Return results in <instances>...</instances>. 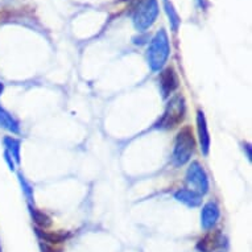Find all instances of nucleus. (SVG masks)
Returning a JSON list of instances; mask_svg holds the SVG:
<instances>
[{
	"label": "nucleus",
	"instance_id": "5",
	"mask_svg": "<svg viewBox=\"0 0 252 252\" xmlns=\"http://www.w3.org/2000/svg\"><path fill=\"white\" fill-rule=\"evenodd\" d=\"M188 182L193 186V190L198 194H206L209 190V180L206 172L198 162H193L186 174Z\"/></svg>",
	"mask_w": 252,
	"mask_h": 252
},
{
	"label": "nucleus",
	"instance_id": "8",
	"mask_svg": "<svg viewBox=\"0 0 252 252\" xmlns=\"http://www.w3.org/2000/svg\"><path fill=\"white\" fill-rule=\"evenodd\" d=\"M197 123H198V133H199V141H201V149L205 155L209 152V147H210V137H209V132H207V126L203 112L199 111L198 116H197Z\"/></svg>",
	"mask_w": 252,
	"mask_h": 252
},
{
	"label": "nucleus",
	"instance_id": "3",
	"mask_svg": "<svg viewBox=\"0 0 252 252\" xmlns=\"http://www.w3.org/2000/svg\"><path fill=\"white\" fill-rule=\"evenodd\" d=\"M184 115H185V100L180 95L174 96L166 106L165 112L158 122L160 124L158 127H162V128L176 127L178 123H181Z\"/></svg>",
	"mask_w": 252,
	"mask_h": 252
},
{
	"label": "nucleus",
	"instance_id": "13",
	"mask_svg": "<svg viewBox=\"0 0 252 252\" xmlns=\"http://www.w3.org/2000/svg\"><path fill=\"white\" fill-rule=\"evenodd\" d=\"M1 91H3V85L0 83V94H1Z\"/></svg>",
	"mask_w": 252,
	"mask_h": 252
},
{
	"label": "nucleus",
	"instance_id": "7",
	"mask_svg": "<svg viewBox=\"0 0 252 252\" xmlns=\"http://www.w3.org/2000/svg\"><path fill=\"white\" fill-rule=\"evenodd\" d=\"M219 218V207L215 202L206 203L202 209V214H201V223L205 230H209L217 223Z\"/></svg>",
	"mask_w": 252,
	"mask_h": 252
},
{
	"label": "nucleus",
	"instance_id": "11",
	"mask_svg": "<svg viewBox=\"0 0 252 252\" xmlns=\"http://www.w3.org/2000/svg\"><path fill=\"white\" fill-rule=\"evenodd\" d=\"M218 236L219 235H207L206 238H203V239L199 240L198 243V250L202 252H210L213 250L218 247Z\"/></svg>",
	"mask_w": 252,
	"mask_h": 252
},
{
	"label": "nucleus",
	"instance_id": "6",
	"mask_svg": "<svg viewBox=\"0 0 252 252\" xmlns=\"http://www.w3.org/2000/svg\"><path fill=\"white\" fill-rule=\"evenodd\" d=\"M160 87H161L162 95L168 96L178 87V78L172 67L166 69L160 75Z\"/></svg>",
	"mask_w": 252,
	"mask_h": 252
},
{
	"label": "nucleus",
	"instance_id": "12",
	"mask_svg": "<svg viewBox=\"0 0 252 252\" xmlns=\"http://www.w3.org/2000/svg\"><path fill=\"white\" fill-rule=\"evenodd\" d=\"M32 214H33V218L36 220V223H38L42 227H46V226H49L50 224V219L46 217L45 214H42V213H38V211H32Z\"/></svg>",
	"mask_w": 252,
	"mask_h": 252
},
{
	"label": "nucleus",
	"instance_id": "9",
	"mask_svg": "<svg viewBox=\"0 0 252 252\" xmlns=\"http://www.w3.org/2000/svg\"><path fill=\"white\" fill-rule=\"evenodd\" d=\"M176 198L180 201V202H184L188 206L195 207L201 205V194L195 193L194 190H188V189H182V190H178L176 193Z\"/></svg>",
	"mask_w": 252,
	"mask_h": 252
},
{
	"label": "nucleus",
	"instance_id": "1",
	"mask_svg": "<svg viewBox=\"0 0 252 252\" xmlns=\"http://www.w3.org/2000/svg\"><path fill=\"white\" fill-rule=\"evenodd\" d=\"M195 140L193 136V132L189 127H186L178 132L176 144H174L173 151V164L174 165H184L185 162L190 160L191 155L194 152Z\"/></svg>",
	"mask_w": 252,
	"mask_h": 252
},
{
	"label": "nucleus",
	"instance_id": "2",
	"mask_svg": "<svg viewBox=\"0 0 252 252\" xmlns=\"http://www.w3.org/2000/svg\"><path fill=\"white\" fill-rule=\"evenodd\" d=\"M169 56V42L164 31H160L151 42L148 50V61L153 70H160Z\"/></svg>",
	"mask_w": 252,
	"mask_h": 252
},
{
	"label": "nucleus",
	"instance_id": "10",
	"mask_svg": "<svg viewBox=\"0 0 252 252\" xmlns=\"http://www.w3.org/2000/svg\"><path fill=\"white\" fill-rule=\"evenodd\" d=\"M0 124L4 128L8 129V131L19 132V124H17V122L3 107H0Z\"/></svg>",
	"mask_w": 252,
	"mask_h": 252
},
{
	"label": "nucleus",
	"instance_id": "4",
	"mask_svg": "<svg viewBox=\"0 0 252 252\" xmlns=\"http://www.w3.org/2000/svg\"><path fill=\"white\" fill-rule=\"evenodd\" d=\"M157 16V4L156 0H141L137 5L136 12H135V24L137 29L148 28L152 25Z\"/></svg>",
	"mask_w": 252,
	"mask_h": 252
}]
</instances>
